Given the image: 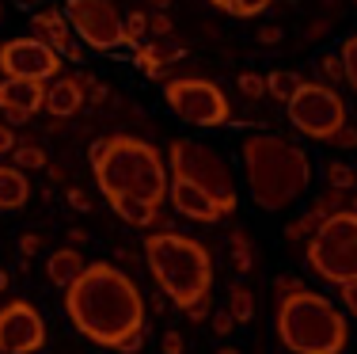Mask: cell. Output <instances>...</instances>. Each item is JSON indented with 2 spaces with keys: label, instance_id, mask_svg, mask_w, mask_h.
<instances>
[{
  "label": "cell",
  "instance_id": "cell-40",
  "mask_svg": "<svg viewBox=\"0 0 357 354\" xmlns=\"http://www.w3.org/2000/svg\"><path fill=\"white\" fill-rule=\"evenodd\" d=\"M69 206H73V209H80V214H88V209H91V198L84 195L80 187H69Z\"/></svg>",
  "mask_w": 357,
  "mask_h": 354
},
{
  "label": "cell",
  "instance_id": "cell-50",
  "mask_svg": "<svg viewBox=\"0 0 357 354\" xmlns=\"http://www.w3.org/2000/svg\"><path fill=\"white\" fill-rule=\"evenodd\" d=\"M0 23H4V4H0Z\"/></svg>",
  "mask_w": 357,
  "mask_h": 354
},
{
  "label": "cell",
  "instance_id": "cell-35",
  "mask_svg": "<svg viewBox=\"0 0 357 354\" xmlns=\"http://www.w3.org/2000/svg\"><path fill=\"white\" fill-rule=\"evenodd\" d=\"M149 35H172V20H167L164 12H156V15H149Z\"/></svg>",
  "mask_w": 357,
  "mask_h": 354
},
{
  "label": "cell",
  "instance_id": "cell-23",
  "mask_svg": "<svg viewBox=\"0 0 357 354\" xmlns=\"http://www.w3.org/2000/svg\"><path fill=\"white\" fill-rule=\"evenodd\" d=\"M12 156H15V164H20L23 172H35V168H50L46 149L35 145V141H23V145H15V149H12Z\"/></svg>",
  "mask_w": 357,
  "mask_h": 354
},
{
  "label": "cell",
  "instance_id": "cell-46",
  "mask_svg": "<svg viewBox=\"0 0 357 354\" xmlns=\"http://www.w3.org/2000/svg\"><path fill=\"white\" fill-rule=\"evenodd\" d=\"M209 4H213V8H220V12H228V8L236 4V0H209Z\"/></svg>",
  "mask_w": 357,
  "mask_h": 354
},
{
  "label": "cell",
  "instance_id": "cell-47",
  "mask_svg": "<svg viewBox=\"0 0 357 354\" xmlns=\"http://www.w3.org/2000/svg\"><path fill=\"white\" fill-rule=\"evenodd\" d=\"M4 290H8V271L0 267V293H4Z\"/></svg>",
  "mask_w": 357,
  "mask_h": 354
},
{
  "label": "cell",
  "instance_id": "cell-31",
  "mask_svg": "<svg viewBox=\"0 0 357 354\" xmlns=\"http://www.w3.org/2000/svg\"><path fill=\"white\" fill-rule=\"evenodd\" d=\"M240 91L248 99H262L266 96V73H240Z\"/></svg>",
  "mask_w": 357,
  "mask_h": 354
},
{
  "label": "cell",
  "instance_id": "cell-7",
  "mask_svg": "<svg viewBox=\"0 0 357 354\" xmlns=\"http://www.w3.org/2000/svg\"><path fill=\"white\" fill-rule=\"evenodd\" d=\"M285 115L293 122V130H301L308 141H331L346 122V99L335 84L323 80H301L296 91L285 99Z\"/></svg>",
  "mask_w": 357,
  "mask_h": 354
},
{
  "label": "cell",
  "instance_id": "cell-10",
  "mask_svg": "<svg viewBox=\"0 0 357 354\" xmlns=\"http://www.w3.org/2000/svg\"><path fill=\"white\" fill-rule=\"evenodd\" d=\"M65 15L88 50L107 54L122 46V12L110 0H65Z\"/></svg>",
  "mask_w": 357,
  "mask_h": 354
},
{
  "label": "cell",
  "instance_id": "cell-41",
  "mask_svg": "<svg viewBox=\"0 0 357 354\" xmlns=\"http://www.w3.org/2000/svg\"><path fill=\"white\" fill-rule=\"evenodd\" d=\"M232 327H236V316L228 313V309H225V313H217V316H213V332H217V335H228Z\"/></svg>",
  "mask_w": 357,
  "mask_h": 354
},
{
  "label": "cell",
  "instance_id": "cell-16",
  "mask_svg": "<svg viewBox=\"0 0 357 354\" xmlns=\"http://www.w3.org/2000/svg\"><path fill=\"white\" fill-rule=\"evenodd\" d=\"M84 107V84L80 77H54V84L46 88V107L54 118H73Z\"/></svg>",
  "mask_w": 357,
  "mask_h": 354
},
{
  "label": "cell",
  "instance_id": "cell-1",
  "mask_svg": "<svg viewBox=\"0 0 357 354\" xmlns=\"http://www.w3.org/2000/svg\"><path fill=\"white\" fill-rule=\"evenodd\" d=\"M65 313L84 339L118 351L126 335L144 327V297L114 263H88L65 290Z\"/></svg>",
  "mask_w": 357,
  "mask_h": 354
},
{
  "label": "cell",
  "instance_id": "cell-27",
  "mask_svg": "<svg viewBox=\"0 0 357 354\" xmlns=\"http://www.w3.org/2000/svg\"><path fill=\"white\" fill-rule=\"evenodd\" d=\"M232 263L240 274H248L255 267V256H251V236L248 233H232Z\"/></svg>",
  "mask_w": 357,
  "mask_h": 354
},
{
  "label": "cell",
  "instance_id": "cell-36",
  "mask_svg": "<svg viewBox=\"0 0 357 354\" xmlns=\"http://www.w3.org/2000/svg\"><path fill=\"white\" fill-rule=\"evenodd\" d=\"M338 290H342V305H346V313L357 320V282H346V286H338Z\"/></svg>",
  "mask_w": 357,
  "mask_h": 354
},
{
  "label": "cell",
  "instance_id": "cell-9",
  "mask_svg": "<svg viewBox=\"0 0 357 354\" xmlns=\"http://www.w3.org/2000/svg\"><path fill=\"white\" fill-rule=\"evenodd\" d=\"M164 103L190 126L213 130V126H228L232 122V103L228 96L217 88L213 80L202 77H175L164 84Z\"/></svg>",
  "mask_w": 357,
  "mask_h": 354
},
{
  "label": "cell",
  "instance_id": "cell-2",
  "mask_svg": "<svg viewBox=\"0 0 357 354\" xmlns=\"http://www.w3.org/2000/svg\"><path fill=\"white\" fill-rule=\"evenodd\" d=\"M240 160H243L248 195L266 214L289 209L312 183L308 153L282 133H248L240 141Z\"/></svg>",
  "mask_w": 357,
  "mask_h": 354
},
{
  "label": "cell",
  "instance_id": "cell-24",
  "mask_svg": "<svg viewBox=\"0 0 357 354\" xmlns=\"http://www.w3.org/2000/svg\"><path fill=\"white\" fill-rule=\"evenodd\" d=\"M144 35H149V15L144 12H130V15H122V46H133L137 50Z\"/></svg>",
  "mask_w": 357,
  "mask_h": 354
},
{
  "label": "cell",
  "instance_id": "cell-3",
  "mask_svg": "<svg viewBox=\"0 0 357 354\" xmlns=\"http://www.w3.org/2000/svg\"><path fill=\"white\" fill-rule=\"evenodd\" d=\"M88 156L107 202L141 198V202H152V206L167 202L172 172H167V156L156 145L130 138V133H114V138H99Z\"/></svg>",
  "mask_w": 357,
  "mask_h": 354
},
{
  "label": "cell",
  "instance_id": "cell-44",
  "mask_svg": "<svg viewBox=\"0 0 357 354\" xmlns=\"http://www.w3.org/2000/svg\"><path fill=\"white\" fill-rule=\"evenodd\" d=\"M259 42H266V46L282 42V27H262V31H259Z\"/></svg>",
  "mask_w": 357,
  "mask_h": 354
},
{
  "label": "cell",
  "instance_id": "cell-37",
  "mask_svg": "<svg viewBox=\"0 0 357 354\" xmlns=\"http://www.w3.org/2000/svg\"><path fill=\"white\" fill-rule=\"evenodd\" d=\"M80 84H84V88H88V96H91V99H96V103H103V99H107V84H99V80H91V77H88V73H80Z\"/></svg>",
  "mask_w": 357,
  "mask_h": 354
},
{
  "label": "cell",
  "instance_id": "cell-21",
  "mask_svg": "<svg viewBox=\"0 0 357 354\" xmlns=\"http://www.w3.org/2000/svg\"><path fill=\"white\" fill-rule=\"evenodd\" d=\"M338 209H350V191H342V187H327L316 202H312V214H316L319 221L331 214H338Z\"/></svg>",
  "mask_w": 357,
  "mask_h": 354
},
{
  "label": "cell",
  "instance_id": "cell-28",
  "mask_svg": "<svg viewBox=\"0 0 357 354\" xmlns=\"http://www.w3.org/2000/svg\"><path fill=\"white\" fill-rule=\"evenodd\" d=\"M316 69H319V77L327 80V84H346V69H342V54H319V61H316Z\"/></svg>",
  "mask_w": 357,
  "mask_h": 354
},
{
  "label": "cell",
  "instance_id": "cell-18",
  "mask_svg": "<svg viewBox=\"0 0 357 354\" xmlns=\"http://www.w3.org/2000/svg\"><path fill=\"white\" fill-rule=\"evenodd\" d=\"M110 209H114L126 225H133V229H156V225H164L160 206L141 202V198H114V202H110Z\"/></svg>",
  "mask_w": 357,
  "mask_h": 354
},
{
  "label": "cell",
  "instance_id": "cell-13",
  "mask_svg": "<svg viewBox=\"0 0 357 354\" xmlns=\"http://www.w3.org/2000/svg\"><path fill=\"white\" fill-rule=\"evenodd\" d=\"M167 202H172L175 214L186 217V221L217 225V221H225V217H228V209L220 206L206 187H198L194 179H186V175H172V183H167Z\"/></svg>",
  "mask_w": 357,
  "mask_h": 354
},
{
  "label": "cell",
  "instance_id": "cell-14",
  "mask_svg": "<svg viewBox=\"0 0 357 354\" xmlns=\"http://www.w3.org/2000/svg\"><path fill=\"white\" fill-rule=\"evenodd\" d=\"M42 107H46V80H31V77L0 80V111H4L8 126L35 118Z\"/></svg>",
  "mask_w": 357,
  "mask_h": 354
},
{
  "label": "cell",
  "instance_id": "cell-32",
  "mask_svg": "<svg viewBox=\"0 0 357 354\" xmlns=\"http://www.w3.org/2000/svg\"><path fill=\"white\" fill-rule=\"evenodd\" d=\"M270 0H236L232 8H228V15H236V20H255L259 12H266Z\"/></svg>",
  "mask_w": 357,
  "mask_h": 354
},
{
  "label": "cell",
  "instance_id": "cell-29",
  "mask_svg": "<svg viewBox=\"0 0 357 354\" xmlns=\"http://www.w3.org/2000/svg\"><path fill=\"white\" fill-rule=\"evenodd\" d=\"M338 54H342V69H346V84H350V91L357 96V35H350L342 42V50H338Z\"/></svg>",
  "mask_w": 357,
  "mask_h": 354
},
{
  "label": "cell",
  "instance_id": "cell-12",
  "mask_svg": "<svg viewBox=\"0 0 357 354\" xmlns=\"http://www.w3.org/2000/svg\"><path fill=\"white\" fill-rule=\"evenodd\" d=\"M46 343V320L31 301H8L0 309V354H35Z\"/></svg>",
  "mask_w": 357,
  "mask_h": 354
},
{
  "label": "cell",
  "instance_id": "cell-15",
  "mask_svg": "<svg viewBox=\"0 0 357 354\" xmlns=\"http://www.w3.org/2000/svg\"><path fill=\"white\" fill-rule=\"evenodd\" d=\"M31 27H35V35L46 38L50 46L65 57V61H73V65L84 61V42L76 38L69 15H65V8H61V12H57V8H42V12L31 15Z\"/></svg>",
  "mask_w": 357,
  "mask_h": 354
},
{
  "label": "cell",
  "instance_id": "cell-38",
  "mask_svg": "<svg viewBox=\"0 0 357 354\" xmlns=\"http://www.w3.org/2000/svg\"><path fill=\"white\" fill-rule=\"evenodd\" d=\"M38 248H42V236H35V233H23V236H20V256H23V259H31Z\"/></svg>",
  "mask_w": 357,
  "mask_h": 354
},
{
  "label": "cell",
  "instance_id": "cell-30",
  "mask_svg": "<svg viewBox=\"0 0 357 354\" xmlns=\"http://www.w3.org/2000/svg\"><path fill=\"white\" fill-rule=\"evenodd\" d=\"M316 225H319V217L308 209L304 217H296V221H289V225H285V236H289V240H308V236L316 233Z\"/></svg>",
  "mask_w": 357,
  "mask_h": 354
},
{
  "label": "cell",
  "instance_id": "cell-17",
  "mask_svg": "<svg viewBox=\"0 0 357 354\" xmlns=\"http://www.w3.org/2000/svg\"><path fill=\"white\" fill-rule=\"evenodd\" d=\"M31 198V179L20 164H0V209H20Z\"/></svg>",
  "mask_w": 357,
  "mask_h": 354
},
{
  "label": "cell",
  "instance_id": "cell-22",
  "mask_svg": "<svg viewBox=\"0 0 357 354\" xmlns=\"http://www.w3.org/2000/svg\"><path fill=\"white\" fill-rule=\"evenodd\" d=\"M296 84H301V77H296V73H289V69H274V73H266V91L278 99V103H285V99L293 96Z\"/></svg>",
  "mask_w": 357,
  "mask_h": 354
},
{
  "label": "cell",
  "instance_id": "cell-42",
  "mask_svg": "<svg viewBox=\"0 0 357 354\" xmlns=\"http://www.w3.org/2000/svg\"><path fill=\"white\" fill-rule=\"evenodd\" d=\"M183 351H186L183 335H178V332H167V335H164V354H183Z\"/></svg>",
  "mask_w": 357,
  "mask_h": 354
},
{
  "label": "cell",
  "instance_id": "cell-49",
  "mask_svg": "<svg viewBox=\"0 0 357 354\" xmlns=\"http://www.w3.org/2000/svg\"><path fill=\"white\" fill-rule=\"evenodd\" d=\"M217 354H240V351H236V347H220Z\"/></svg>",
  "mask_w": 357,
  "mask_h": 354
},
{
  "label": "cell",
  "instance_id": "cell-5",
  "mask_svg": "<svg viewBox=\"0 0 357 354\" xmlns=\"http://www.w3.org/2000/svg\"><path fill=\"white\" fill-rule=\"evenodd\" d=\"M278 335L293 354H342L350 327L335 301L301 286L278 301Z\"/></svg>",
  "mask_w": 357,
  "mask_h": 354
},
{
  "label": "cell",
  "instance_id": "cell-26",
  "mask_svg": "<svg viewBox=\"0 0 357 354\" xmlns=\"http://www.w3.org/2000/svg\"><path fill=\"white\" fill-rule=\"evenodd\" d=\"M323 179H327V187L357 191V172H354L350 164H342V160H331V164L323 168Z\"/></svg>",
  "mask_w": 357,
  "mask_h": 354
},
{
  "label": "cell",
  "instance_id": "cell-33",
  "mask_svg": "<svg viewBox=\"0 0 357 354\" xmlns=\"http://www.w3.org/2000/svg\"><path fill=\"white\" fill-rule=\"evenodd\" d=\"M331 145H335V149H357V126L346 122L342 130H338L335 138H331Z\"/></svg>",
  "mask_w": 357,
  "mask_h": 354
},
{
  "label": "cell",
  "instance_id": "cell-4",
  "mask_svg": "<svg viewBox=\"0 0 357 354\" xmlns=\"http://www.w3.org/2000/svg\"><path fill=\"white\" fill-rule=\"evenodd\" d=\"M144 263H149L152 278H156L160 293L175 301L178 309H190L209 297L213 290V256L202 240L186 233H149L144 240Z\"/></svg>",
  "mask_w": 357,
  "mask_h": 354
},
{
  "label": "cell",
  "instance_id": "cell-34",
  "mask_svg": "<svg viewBox=\"0 0 357 354\" xmlns=\"http://www.w3.org/2000/svg\"><path fill=\"white\" fill-rule=\"evenodd\" d=\"M144 347V327H137V332H130L122 343H118V354H137Z\"/></svg>",
  "mask_w": 357,
  "mask_h": 354
},
{
  "label": "cell",
  "instance_id": "cell-8",
  "mask_svg": "<svg viewBox=\"0 0 357 354\" xmlns=\"http://www.w3.org/2000/svg\"><path fill=\"white\" fill-rule=\"evenodd\" d=\"M167 172H172V175H186V179H194L198 187H206L209 195L228 209V214L240 206L236 179H232V172H228L225 156H220L217 149L202 145V141L175 138L172 145H167Z\"/></svg>",
  "mask_w": 357,
  "mask_h": 354
},
{
  "label": "cell",
  "instance_id": "cell-43",
  "mask_svg": "<svg viewBox=\"0 0 357 354\" xmlns=\"http://www.w3.org/2000/svg\"><path fill=\"white\" fill-rule=\"evenodd\" d=\"M12 149H15V133H12V126H8V122H0V156L12 153Z\"/></svg>",
  "mask_w": 357,
  "mask_h": 354
},
{
  "label": "cell",
  "instance_id": "cell-45",
  "mask_svg": "<svg viewBox=\"0 0 357 354\" xmlns=\"http://www.w3.org/2000/svg\"><path fill=\"white\" fill-rule=\"evenodd\" d=\"M186 316H190V320H206L209 316V297L198 301V305H190V309H186Z\"/></svg>",
  "mask_w": 357,
  "mask_h": 354
},
{
  "label": "cell",
  "instance_id": "cell-19",
  "mask_svg": "<svg viewBox=\"0 0 357 354\" xmlns=\"http://www.w3.org/2000/svg\"><path fill=\"white\" fill-rule=\"evenodd\" d=\"M84 267H88V263H84V256H80L76 248H57L54 256L46 259V278H50L54 286H61V290H69Z\"/></svg>",
  "mask_w": 357,
  "mask_h": 354
},
{
  "label": "cell",
  "instance_id": "cell-48",
  "mask_svg": "<svg viewBox=\"0 0 357 354\" xmlns=\"http://www.w3.org/2000/svg\"><path fill=\"white\" fill-rule=\"evenodd\" d=\"M350 209L357 214V191H350Z\"/></svg>",
  "mask_w": 357,
  "mask_h": 354
},
{
  "label": "cell",
  "instance_id": "cell-51",
  "mask_svg": "<svg viewBox=\"0 0 357 354\" xmlns=\"http://www.w3.org/2000/svg\"><path fill=\"white\" fill-rule=\"evenodd\" d=\"M354 4H357V0H354Z\"/></svg>",
  "mask_w": 357,
  "mask_h": 354
},
{
  "label": "cell",
  "instance_id": "cell-6",
  "mask_svg": "<svg viewBox=\"0 0 357 354\" xmlns=\"http://www.w3.org/2000/svg\"><path fill=\"white\" fill-rule=\"evenodd\" d=\"M308 267L323 282L346 286L357 282V214L338 209L323 217L316 233L308 236Z\"/></svg>",
  "mask_w": 357,
  "mask_h": 354
},
{
  "label": "cell",
  "instance_id": "cell-11",
  "mask_svg": "<svg viewBox=\"0 0 357 354\" xmlns=\"http://www.w3.org/2000/svg\"><path fill=\"white\" fill-rule=\"evenodd\" d=\"M65 57L38 35H20L0 46V73L4 77H31V80H54L61 73Z\"/></svg>",
  "mask_w": 357,
  "mask_h": 354
},
{
  "label": "cell",
  "instance_id": "cell-25",
  "mask_svg": "<svg viewBox=\"0 0 357 354\" xmlns=\"http://www.w3.org/2000/svg\"><path fill=\"white\" fill-rule=\"evenodd\" d=\"M228 313L236 316V324H248L255 316V297L248 286H232V293H228Z\"/></svg>",
  "mask_w": 357,
  "mask_h": 354
},
{
  "label": "cell",
  "instance_id": "cell-39",
  "mask_svg": "<svg viewBox=\"0 0 357 354\" xmlns=\"http://www.w3.org/2000/svg\"><path fill=\"white\" fill-rule=\"evenodd\" d=\"M301 286H304L301 278H289V274H285V278H278V282H274V290H278V301H282V297H289L293 290H301Z\"/></svg>",
  "mask_w": 357,
  "mask_h": 354
},
{
  "label": "cell",
  "instance_id": "cell-20",
  "mask_svg": "<svg viewBox=\"0 0 357 354\" xmlns=\"http://www.w3.org/2000/svg\"><path fill=\"white\" fill-rule=\"evenodd\" d=\"M133 65H137V73L141 77H149V80H160L164 77V54H160V42H141L137 50H133Z\"/></svg>",
  "mask_w": 357,
  "mask_h": 354
}]
</instances>
